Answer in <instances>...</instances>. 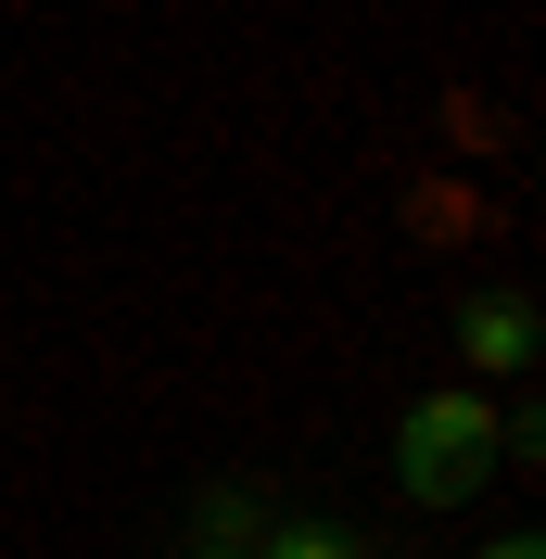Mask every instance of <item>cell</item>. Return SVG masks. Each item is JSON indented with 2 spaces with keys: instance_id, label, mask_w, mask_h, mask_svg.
I'll use <instances>...</instances> for the list:
<instances>
[{
  "instance_id": "277c9868",
  "label": "cell",
  "mask_w": 546,
  "mask_h": 559,
  "mask_svg": "<svg viewBox=\"0 0 546 559\" xmlns=\"http://www.w3.org/2000/svg\"><path fill=\"white\" fill-rule=\"evenodd\" d=\"M483 559H534V534H509V547H483Z\"/></svg>"
},
{
  "instance_id": "5b68a950",
  "label": "cell",
  "mask_w": 546,
  "mask_h": 559,
  "mask_svg": "<svg viewBox=\"0 0 546 559\" xmlns=\"http://www.w3.org/2000/svg\"><path fill=\"white\" fill-rule=\"evenodd\" d=\"M191 559H254V547H191Z\"/></svg>"
},
{
  "instance_id": "3957f363",
  "label": "cell",
  "mask_w": 546,
  "mask_h": 559,
  "mask_svg": "<svg viewBox=\"0 0 546 559\" xmlns=\"http://www.w3.org/2000/svg\"><path fill=\"white\" fill-rule=\"evenodd\" d=\"M268 559H356V547H343L331 522H280V534H268Z\"/></svg>"
},
{
  "instance_id": "6da1fadb",
  "label": "cell",
  "mask_w": 546,
  "mask_h": 559,
  "mask_svg": "<svg viewBox=\"0 0 546 559\" xmlns=\"http://www.w3.org/2000/svg\"><path fill=\"white\" fill-rule=\"evenodd\" d=\"M483 471H496V407H483V394H419V407L394 419V484H407L419 509H458Z\"/></svg>"
},
{
  "instance_id": "7a4b0ae2",
  "label": "cell",
  "mask_w": 546,
  "mask_h": 559,
  "mask_svg": "<svg viewBox=\"0 0 546 559\" xmlns=\"http://www.w3.org/2000/svg\"><path fill=\"white\" fill-rule=\"evenodd\" d=\"M458 344H471V369H534V306L521 293H471L458 306Z\"/></svg>"
}]
</instances>
